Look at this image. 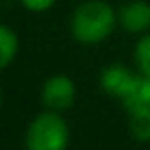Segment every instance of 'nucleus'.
<instances>
[{"label": "nucleus", "mask_w": 150, "mask_h": 150, "mask_svg": "<svg viewBox=\"0 0 150 150\" xmlns=\"http://www.w3.org/2000/svg\"><path fill=\"white\" fill-rule=\"evenodd\" d=\"M76 101V84L66 74L50 76L41 86V103L52 111H66Z\"/></svg>", "instance_id": "nucleus-3"}, {"label": "nucleus", "mask_w": 150, "mask_h": 150, "mask_svg": "<svg viewBox=\"0 0 150 150\" xmlns=\"http://www.w3.org/2000/svg\"><path fill=\"white\" fill-rule=\"evenodd\" d=\"M134 62L138 70L146 76H150V33L142 35L134 47Z\"/></svg>", "instance_id": "nucleus-9"}, {"label": "nucleus", "mask_w": 150, "mask_h": 150, "mask_svg": "<svg viewBox=\"0 0 150 150\" xmlns=\"http://www.w3.org/2000/svg\"><path fill=\"white\" fill-rule=\"evenodd\" d=\"M136 76L127 66L123 64H109L103 68L101 72V88L109 95V97H117V99H123L129 88L134 86L136 82Z\"/></svg>", "instance_id": "nucleus-4"}, {"label": "nucleus", "mask_w": 150, "mask_h": 150, "mask_svg": "<svg viewBox=\"0 0 150 150\" xmlns=\"http://www.w3.org/2000/svg\"><path fill=\"white\" fill-rule=\"evenodd\" d=\"M21 4L29 13H45L56 4V0H21Z\"/></svg>", "instance_id": "nucleus-10"}, {"label": "nucleus", "mask_w": 150, "mask_h": 150, "mask_svg": "<svg viewBox=\"0 0 150 150\" xmlns=\"http://www.w3.org/2000/svg\"><path fill=\"white\" fill-rule=\"evenodd\" d=\"M117 23H119V17L115 15L109 2L86 0V2L76 6V11L70 17V33L78 43L95 45L105 41L113 33Z\"/></svg>", "instance_id": "nucleus-1"}, {"label": "nucleus", "mask_w": 150, "mask_h": 150, "mask_svg": "<svg viewBox=\"0 0 150 150\" xmlns=\"http://www.w3.org/2000/svg\"><path fill=\"white\" fill-rule=\"evenodd\" d=\"M17 54H19V37L8 25H2L0 27V66L8 68L11 62L17 58Z\"/></svg>", "instance_id": "nucleus-7"}, {"label": "nucleus", "mask_w": 150, "mask_h": 150, "mask_svg": "<svg viewBox=\"0 0 150 150\" xmlns=\"http://www.w3.org/2000/svg\"><path fill=\"white\" fill-rule=\"evenodd\" d=\"M125 113L129 111H140V109H150V76L146 74H138L134 86L129 88V93L121 99Z\"/></svg>", "instance_id": "nucleus-6"}, {"label": "nucleus", "mask_w": 150, "mask_h": 150, "mask_svg": "<svg viewBox=\"0 0 150 150\" xmlns=\"http://www.w3.org/2000/svg\"><path fill=\"white\" fill-rule=\"evenodd\" d=\"M127 127L134 140L148 142L150 140V109L129 111L127 113Z\"/></svg>", "instance_id": "nucleus-8"}, {"label": "nucleus", "mask_w": 150, "mask_h": 150, "mask_svg": "<svg viewBox=\"0 0 150 150\" xmlns=\"http://www.w3.org/2000/svg\"><path fill=\"white\" fill-rule=\"evenodd\" d=\"M70 129L60 111L45 109L31 119L25 132V146L29 150H62L68 146Z\"/></svg>", "instance_id": "nucleus-2"}, {"label": "nucleus", "mask_w": 150, "mask_h": 150, "mask_svg": "<svg viewBox=\"0 0 150 150\" xmlns=\"http://www.w3.org/2000/svg\"><path fill=\"white\" fill-rule=\"evenodd\" d=\"M119 25L134 35L148 33L150 29V4L144 0H132V2L123 4L117 13Z\"/></svg>", "instance_id": "nucleus-5"}]
</instances>
